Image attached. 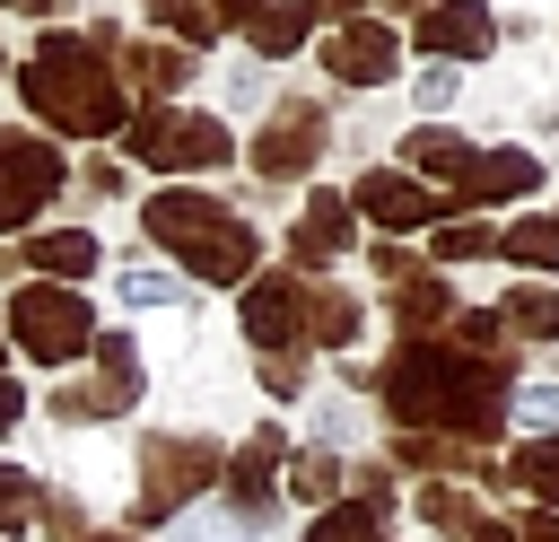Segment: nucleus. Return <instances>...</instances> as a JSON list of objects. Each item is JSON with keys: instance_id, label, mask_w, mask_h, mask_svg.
<instances>
[{"instance_id": "32", "label": "nucleus", "mask_w": 559, "mask_h": 542, "mask_svg": "<svg viewBox=\"0 0 559 542\" xmlns=\"http://www.w3.org/2000/svg\"><path fill=\"white\" fill-rule=\"evenodd\" d=\"M515 542H559V516H533V525H524Z\"/></svg>"}, {"instance_id": "16", "label": "nucleus", "mask_w": 559, "mask_h": 542, "mask_svg": "<svg viewBox=\"0 0 559 542\" xmlns=\"http://www.w3.org/2000/svg\"><path fill=\"white\" fill-rule=\"evenodd\" d=\"M306 332H314L323 350H341V341L358 332V297H341V288H323V280H306Z\"/></svg>"}, {"instance_id": "10", "label": "nucleus", "mask_w": 559, "mask_h": 542, "mask_svg": "<svg viewBox=\"0 0 559 542\" xmlns=\"http://www.w3.org/2000/svg\"><path fill=\"white\" fill-rule=\"evenodd\" d=\"M245 332H253L262 358H288V350L306 341V280H262V288L245 297Z\"/></svg>"}, {"instance_id": "22", "label": "nucleus", "mask_w": 559, "mask_h": 542, "mask_svg": "<svg viewBox=\"0 0 559 542\" xmlns=\"http://www.w3.org/2000/svg\"><path fill=\"white\" fill-rule=\"evenodd\" d=\"M507 254L533 262V271H559V219H524V227H507Z\"/></svg>"}, {"instance_id": "30", "label": "nucleus", "mask_w": 559, "mask_h": 542, "mask_svg": "<svg viewBox=\"0 0 559 542\" xmlns=\"http://www.w3.org/2000/svg\"><path fill=\"white\" fill-rule=\"evenodd\" d=\"M210 17H218V26H253V17H262V0H210Z\"/></svg>"}, {"instance_id": "14", "label": "nucleus", "mask_w": 559, "mask_h": 542, "mask_svg": "<svg viewBox=\"0 0 559 542\" xmlns=\"http://www.w3.org/2000/svg\"><path fill=\"white\" fill-rule=\"evenodd\" d=\"M341 245H349V201L341 192H314L306 219H297V262H332Z\"/></svg>"}, {"instance_id": "20", "label": "nucleus", "mask_w": 559, "mask_h": 542, "mask_svg": "<svg viewBox=\"0 0 559 542\" xmlns=\"http://www.w3.org/2000/svg\"><path fill=\"white\" fill-rule=\"evenodd\" d=\"M507 323L533 332V341H559V288H515L507 297Z\"/></svg>"}, {"instance_id": "1", "label": "nucleus", "mask_w": 559, "mask_h": 542, "mask_svg": "<svg viewBox=\"0 0 559 542\" xmlns=\"http://www.w3.org/2000/svg\"><path fill=\"white\" fill-rule=\"evenodd\" d=\"M376 385H384L393 420H428V428H463V437L498 428V402H507V367L489 350H437V341H411Z\"/></svg>"}, {"instance_id": "2", "label": "nucleus", "mask_w": 559, "mask_h": 542, "mask_svg": "<svg viewBox=\"0 0 559 542\" xmlns=\"http://www.w3.org/2000/svg\"><path fill=\"white\" fill-rule=\"evenodd\" d=\"M17 87H26V105H35L44 122H61L70 140L122 131V87H114V70H96V44H79V35H44Z\"/></svg>"}, {"instance_id": "23", "label": "nucleus", "mask_w": 559, "mask_h": 542, "mask_svg": "<svg viewBox=\"0 0 559 542\" xmlns=\"http://www.w3.org/2000/svg\"><path fill=\"white\" fill-rule=\"evenodd\" d=\"M515 490H533V498H559V437H533V446L515 455Z\"/></svg>"}, {"instance_id": "31", "label": "nucleus", "mask_w": 559, "mask_h": 542, "mask_svg": "<svg viewBox=\"0 0 559 542\" xmlns=\"http://www.w3.org/2000/svg\"><path fill=\"white\" fill-rule=\"evenodd\" d=\"M17 411H26V393H17V385H9V376H0V428H9V420H17Z\"/></svg>"}, {"instance_id": "21", "label": "nucleus", "mask_w": 559, "mask_h": 542, "mask_svg": "<svg viewBox=\"0 0 559 542\" xmlns=\"http://www.w3.org/2000/svg\"><path fill=\"white\" fill-rule=\"evenodd\" d=\"M306 26H314V9L297 0V9H262V17L245 26V35H253V52H288V44L306 35Z\"/></svg>"}, {"instance_id": "15", "label": "nucleus", "mask_w": 559, "mask_h": 542, "mask_svg": "<svg viewBox=\"0 0 559 542\" xmlns=\"http://www.w3.org/2000/svg\"><path fill=\"white\" fill-rule=\"evenodd\" d=\"M122 70H131V87H148V96H175V87L192 79V52H183V44H131Z\"/></svg>"}, {"instance_id": "3", "label": "nucleus", "mask_w": 559, "mask_h": 542, "mask_svg": "<svg viewBox=\"0 0 559 542\" xmlns=\"http://www.w3.org/2000/svg\"><path fill=\"white\" fill-rule=\"evenodd\" d=\"M148 236L175 245L192 280H245V271H253V227H245L236 210L201 201V192H157V201H148Z\"/></svg>"}, {"instance_id": "4", "label": "nucleus", "mask_w": 559, "mask_h": 542, "mask_svg": "<svg viewBox=\"0 0 559 542\" xmlns=\"http://www.w3.org/2000/svg\"><path fill=\"white\" fill-rule=\"evenodd\" d=\"M402 157H411V175H445L463 201H515V192L542 184V166H533L524 149H472V140H454V131H411Z\"/></svg>"}, {"instance_id": "19", "label": "nucleus", "mask_w": 559, "mask_h": 542, "mask_svg": "<svg viewBox=\"0 0 559 542\" xmlns=\"http://www.w3.org/2000/svg\"><path fill=\"white\" fill-rule=\"evenodd\" d=\"M306 542H393V533H384V507H367V498H358V507H332Z\"/></svg>"}, {"instance_id": "7", "label": "nucleus", "mask_w": 559, "mask_h": 542, "mask_svg": "<svg viewBox=\"0 0 559 542\" xmlns=\"http://www.w3.org/2000/svg\"><path fill=\"white\" fill-rule=\"evenodd\" d=\"M140 463H148V481H140L131 516H166V507H183L192 490H210L218 446H210V437H148V446H140Z\"/></svg>"}, {"instance_id": "29", "label": "nucleus", "mask_w": 559, "mask_h": 542, "mask_svg": "<svg viewBox=\"0 0 559 542\" xmlns=\"http://www.w3.org/2000/svg\"><path fill=\"white\" fill-rule=\"evenodd\" d=\"M323 490H332V455H306L297 463V498H323Z\"/></svg>"}, {"instance_id": "26", "label": "nucleus", "mask_w": 559, "mask_h": 542, "mask_svg": "<svg viewBox=\"0 0 559 542\" xmlns=\"http://www.w3.org/2000/svg\"><path fill=\"white\" fill-rule=\"evenodd\" d=\"M428 315H445V288L437 280H402V323H428Z\"/></svg>"}, {"instance_id": "6", "label": "nucleus", "mask_w": 559, "mask_h": 542, "mask_svg": "<svg viewBox=\"0 0 559 542\" xmlns=\"http://www.w3.org/2000/svg\"><path fill=\"white\" fill-rule=\"evenodd\" d=\"M122 149H131L140 166H157V175H192V166H227V131H218L210 114H175V105H157V114H140Z\"/></svg>"}, {"instance_id": "9", "label": "nucleus", "mask_w": 559, "mask_h": 542, "mask_svg": "<svg viewBox=\"0 0 559 542\" xmlns=\"http://www.w3.org/2000/svg\"><path fill=\"white\" fill-rule=\"evenodd\" d=\"M393 61H402V44H393L376 17H349V26H332V35H323V70H332L341 87H384V79H393Z\"/></svg>"}, {"instance_id": "8", "label": "nucleus", "mask_w": 559, "mask_h": 542, "mask_svg": "<svg viewBox=\"0 0 559 542\" xmlns=\"http://www.w3.org/2000/svg\"><path fill=\"white\" fill-rule=\"evenodd\" d=\"M61 192V149L35 131H0V227H26Z\"/></svg>"}, {"instance_id": "13", "label": "nucleus", "mask_w": 559, "mask_h": 542, "mask_svg": "<svg viewBox=\"0 0 559 542\" xmlns=\"http://www.w3.org/2000/svg\"><path fill=\"white\" fill-rule=\"evenodd\" d=\"M349 210H367L376 227H428L445 201L419 184V175H358V192H349Z\"/></svg>"}, {"instance_id": "27", "label": "nucleus", "mask_w": 559, "mask_h": 542, "mask_svg": "<svg viewBox=\"0 0 559 542\" xmlns=\"http://www.w3.org/2000/svg\"><path fill=\"white\" fill-rule=\"evenodd\" d=\"M437 254H445V262H463V254H489V227H472V219H463V227H437Z\"/></svg>"}, {"instance_id": "25", "label": "nucleus", "mask_w": 559, "mask_h": 542, "mask_svg": "<svg viewBox=\"0 0 559 542\" xmlns=\"http://www.w3.org/2000/svg\"><path fill=\"white\" fill-rule=\"evenodd\" d=\"M0 525H35V481L0 463Z\"/></svg>"}, {"instance_id": "5", "label": "nucleus", "mask_w": 559, "mask_h": 542, "mask_svg": "<svg viewBox=\"0 0 559 542\" xmlns=\"http://www.w3.org/2000/svg\"><path fill=\"white\" fill-rule=\"evenodd\" d=\"M9 332H17V350L44 358V367H70V358L96 350V323H87L79 288H44V280L9 297Z\"/></svg>"}, {"instance_id": "24", "label": "nucleus", "mask_w": 559, "mask_h": 542, "mask_svg": "<svg viewBox=\"0 0 559 542\" xmlns=\"http://www.w3.org/2000/svg\"><path fill=\"white\" fill-rule=\"evenodd\" d=\"M148 17H157V26H175L183 44H210V35H218V17H210L201 0H148Z\"/></svg>"}, {"instance_id": "18", "label": "nucleus", "mask_w": 559, "mask_h": 542, "mask_svg": "<svg viewBox=\"0 0 559 542\" xmlns=\"http://www.w3.org/2000/svg\"><path fill=\"white\" fill-rule=\"evenodd\" d=\"M271 463H280V428H253V446L236 455V498H245V507L271 498Z\"/></svg>"}, {"instance_id": "17", "label": "nucleus", "mask_w": 559, "mask_h": 542, "mask_svg": "<svg viewBox=\"0 0 559 542\" xmlns=\"http://www.w3.org/2000/svg\"><path fill=\"white\" fill-rule=\"evenodd\" d=\"M26 262H35V271H70V280H79V271H96V236H87V227H52V236H35V245H26Z\"/></svg>"}, {"instance_id": "11", "label": "nucleus", "mask_w": 559, "mask_h": 542, "mask_svg": "<svg viewBox=\"0 0 559 542\" xmlns=\"http://www.w3.org/2000/svg\"><path fill=\"white\" fill-rule=\"evenodd\" d=\"M314 157H323V114L314 105H280L262 122V140H253V166L262 175H306Z\"/></svg>"}, {"instance_id": "33", "label": "nucleus", "mask_w": 559, "mask_h": 542, "mask_svg": "<svg viewBox=\"0 0 559 542\" xmlns=\"http://www.w3.org/2000/svg\"><path fill=\"white\" fill-rule=\"evenodd\" d=\"M472 542H515V533L507 525H472Z\"/></svg>"}, {"instance_id": "12", "label": "nucleus", "mask_w": 559, "mask_h": 542, "mask_svg": "<svg viewBox=\"0 0 559 542\" xmlns=\"http://www.w3.org/2000/svg\"><path fill=\"white\" fill-rule=\"evenodd\" d=\"M489 44H498V26H489V9H480V0H437V9H419V52L480 61Z\"/></svg>"}, {"instance_id": "28", "label": "nucleus", "mask_w": 559, "mask_h": 542, "mask_svg": "<svg viewBox=\"0 0 559 542\" xmlns=\"http://www.w3.org/2000/svg\"><path fill=\"white\" fill-rule=\"evenodd\" d=\"M419 516H428V525H472V498H463V490H428Z\"/></svg>"}, {"instance_id": "34", "label": "nucleus", "mask_w": 559, "mask_h": 542, "mask_svg": "<svg viewBox=\"0 0 559 542\" xmlns=\"http://www.w3.org/2000/svg\"><path fill=\"white\" fill-rule=\"evenodd\" d=\"M411 9H419V0H411Z\"/></svg>"}]
</instances>
